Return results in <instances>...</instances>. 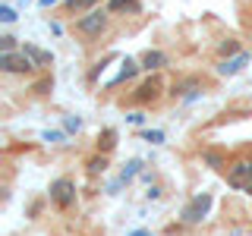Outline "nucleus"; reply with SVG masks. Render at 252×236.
<instances>
[{
  "label": "nucleus",
  "instance_id": "1",
  "mask_svg": "<svg viewBox=\"0 0 252 236\" xmlns=\"http://www.w3.org/2000/svg\"><path fill=\"white\" fill-rule=\"evenodd\" d=\"M208 211H211V192H199L183 208V214H180V217H183L186 224H202V220L208 217Z\"/></svg>",
  "mask_w": 252,
  "mask_h": 236
},
{
  "label": "nucleus",
  "instance_id": "2",
  "mask_svg": "<svg viewBox=\"0 0 252 236\" xmlns=\"http://www.w3.org/2000/svg\"><path fill=\"white\" fill-rule=\"evenodd\" d=\"M51 202L57 205V208H69V205L76 202V183L69 177H60L51 183Z\"/></svg>",
  "mask_w": 252,
  "mask_h": 236
},
{
  "label": "nucleus",
  "instance_id": "3",
  "mask_svg": "<svg viewBox=\"0 0 252 236\" xmlns=\"http://www.w3.org/2000/svg\"><path fill=\"white\" fill-rule=\"evenodd\" d=\"M0 69L3 73H32V69H38L35 63L29 60V54H16V51H3V57H0Z\"/></svg>",
  "mask_w": 252,
  "mask_h": 236
},
{
  "label": "nucleus",
  "instance_id": "4",
  "mask_svg": "<svg viewBox=\"0 0 252 236\" xmlns=\"http://www.w3.org/2000/svg\"><path fill=\"white\" fill-rule=\"evenodd\" d=\"M104 26H107V16L101 13V10H92L89 16H82V19L76 22V29L82 31V35H101Z\"/></svg>",
  "mask_w": 252,
  "mask_h": 236
},
{
  "label": "nucleus",
  "instance_id": "5",
  "mask_svg": "<svg viewBox=\"0 0 252 236\" xmlns=\"http://www.w3.org/2000/svg\"><path fill=\"white\" fill-rule=\"evenodd\" d=\"M249 54L246 51H240V54H233V57H227V60H220L218 63V76H236V73H243V69L249 66Z\"/></svg>",
  "mask_w": 252,
  "mask_h": 236
},
{
  "label": "nucleus",
  "instance_id": "6",
  "mask_svg": "<svg viewBox=\"0 0 252 236\" xmlns=\"http://www.w3.org/2000/svg\"><path fill=\"white\" fill-rule=\"evenodd\" d=\"M249 179H252V161H236L230 167V173H227V183L236 189H246Z\"/></svg>",
  "mask_w": 252,
  "mask_h": 236
},
{
  "label": "nucleus",
  "instance_id": "7",
  "mask_svg": "<svg viewBox=\"0 0 252 236\" xmlns=\"http://www.w3.org/2000/svg\"><path fill=\"white\" fill-rule=\"evenodd\" d=\"M158 94H161V79L152 76L148 82H142L139 85V91H136V101H155Z\"/></svg>",
  "mask_w": 252,
  "mask_h": 236
},
{
  "label": "nucleus",
  "instance_id": "8",
  "mask_svg": "<svg viewBox=\"0 0 252 236\" xmlns=\"http://www.w3.org/2000/svg\"><path fill=\"white\" fill-rule=\"evenodd\" d=\"M22 51H26L29 54V60L32 63H35V66H51V63H54V57H51V51H41V47H35V44H22Z\"/></svg>",
  "mask_w": 252,
  "mask_h": 236
},
{
  "label": "nucleus",
  "instance_id": "9",
  "mask_svg": "<svg viewBox=\"0 0 252 236\" xmlns=\"http://www.w3.org/2000/svg\"><path fill=\"white\" fill-rule=\"evenodd\" d=\"M139 69H142V63L129 60V57H126V60H120V73H117L114 79H110V85H120V82H126V79H132V76L139 73Z\"/></svg>",
  "mask_w": 252,
  "mask_h": 236
},
{
  "label": "nucleus",
  "instance_id": "10",
  "mask_svg": "<svg viewBox=\"0 0 252 236\" xmlns=\"http://www.w3.org/2000/svg\"><path fill=\"white\" fill-rule=\"evenodd\" d=\"M139 63H142V69H148V73H152V69H161V66H167V57H164L161 51H145Z\"/></svg>",
  "mask_w": 252,
  "mask_h": 236
},
{
  "label": "nucleus",
  "instance_id": "11",
  "mask_svg": "<svg viewBox=\"0 0 252 236\" xmlns=\"http://www.w3.org/2000/svg\"><path fill=\"white\" fill-rule=\"evenodd\" d=\"M107 10L110 13H139L142 3H139V0H110Z\"/></svg>",
  "mask_w": 252,
  "mask_h": 236
},
{
  "label": "nucleus",
  "instance_id": "12",
  "mask_svg": "<svg viewBox=\"0 0 252 236\" xmlns=\"http://www.w3.org/2000/svg\"><path fill=\"white\" fill-rule=\"evenodd\" d=\"M142 167H145V164H142L139 157H132V161H126V164H123V170H120V183H129L132 177H139V173H142Z\"/></svg>",
  "mask_w": 252,
  "mask_h": 236
},
{
  "label": "nucleus",
  "instance_id": "13",
  "mask_svg": "<svg viewBox=\"0 0 252 236\" xmlns=\"http://www.w3.org/2000/svg\"><path fill=\"white\" fill-rule=\"evenodd\" d=\"M114 145H117V132L114 129H104V136L98 139V148H101V151H110Z\"/></svg>",
  "mask_w": 252,
  "mask_h": 236
},
{
  "label": "nucleus",
  "instance_id": "14",
  "mask_svg": "<svg viewBox=\"0 0 252 236\" xmlns=\"http://www.w3.org/2000/svg\"><path fill=\"white\" fill-rule=\"evenodd\" d=\"M41 139H44V142H51V145H57V142L66 139V132H60V129H44V132H41Z\"/></svg>",
  "mask_w": 252,
  "mask_h": 236
},
{
  "label": "nucleus",
  "instance_id": "15",
  "mask_svg": "<svg viewBox=\"0 0 252 236\" xmlns=\"http://www.w3.org/2000/svg\"><path fill=\"white\" fill-rule=\"evenodd\" d=\"M104 170H107L104 154H101V157H92V161H89V173H104Z\"/></svg>",
  "mask_w": 252,
  "mask_h": 236
},
{
  "label": "nucleus",
  "instance_id": "16",
  "mask_svg": "<svg viewBox=\"0 0 252 236\" xmlns=\"http://www.w3.org/2000/svg\"><path fill=\"white\" fill-rule=\"evenodd\" d=\"M94 3H98V0H66L69 10H92Z\"/></svg>",
  "mask_w": 252,
  "mask_h": 236
},
{
  "label": "nucleus",
  "instance_id": "17",
  "mask_svg": "<svg viewBox=\"0 0 252 236\" xmlns=\"http://www.w3.org/2000/svg\"><path fill=\"white\" fill-rule=\"evenodd\" d=\"M218 51H220V54H240V44H236L233 38H227V41L218 44Z\"/></svg>",
  "mask_w": 252,
  "mask_h": 236
},
{
  "label": "nucleus",
  "instance_id": "18",
  "mask_svg": "<svg viewBox=\"0 0 252 236\" xmlns=\"http://www.w3.org/2000/svg\"><path fill=\"white\" fill-rule=\"evenodd\" d=\"M142 139H145V142H152V145H161V142H164V132H161V129H148Z\"/></svg>",
  "mask_w": 252,
  "mask_h": 236
},
{
  "label": "nucleus",
  "instance_id": "19",
  "mask_svg": "<svg viewBox=\"0 0 252 236\" xmlns=\"http://www.w3.org/2000/svg\"><path fill=\"white\" fill-rule=\"evenodd\" d=\"M63 126H66V132H79V129H82V120H79V117H66Z\"/></svg>",
  "mask_w": 252,
  "mask_h": 236
},
{
  "label": "nucleus",
  "instance_id": "20",
  "mask_svg": "<svg viewBox=\"0 0 252 236\" xmlns=\"http://www.w3.org/2000/svg\"><path fill=\"white\" fill-rule=\"evenodd\" d=\"M0 22H16V10H13V6H0Z\"/></svg>",
  "mask_w": 252,
  "mask_h": 236
},
{
  "label": "nucleus",
  "instance_id": "21",
  "mask_svg": "<svg viewBox=\"0 0 252 236\" xmlns=\"http://www.w3.org/2000/svg\"><path fill=\"white\" fill-rule=\"evenodd\" d=\"M0 44H3V51H13V47H16V38L13 35H3V38H0Z\"/></svg>",
  "mask_w": 252,
  "mask_h": 236
},
{
  "label": "nucleus",
  "instance_id": "22",
  "mask_svg": "<svg viewBox=\"0 0 252 236\" xmlns=\"http://www.w3.org/2000/svg\"><path fill=\"white\" fill-rule=\"evenodd\" d=\"M205 161H208L211 167H220V154L218 151H208V154H205Z\"/></svg>",
  "mask_w": 252,
  "mask_h": 236
},
{
  "label": "nucleus",
  "instance_id": "23",
  "mask_svg": "<svg viewBox=\"0 0 252 236\" xmlns=\"http://www.w3.org/2000/svg\"><path fill=\"white\" fill-rule=\"evenodd\" d=\"M126 120H129L132 126H142V123H145V117H142V114H129V117H126Z\"/></svg>",
  "mask_w": 252,
  "mask_h": 236
},
{
  "label": "nucleus",
  "instance_id": "24",
  "mask_svg": "<svg viewBox=\"0 0 252 236\" xmlns=\"http://www.w3.org/2000/svg\"><path fill=\"white\" fill-rule=\"evenodd\" d=\"M47 29H51L54 35H63V26H60V22H51V26H47Z\"/></svg>",
  "mask_w": 252,
  "mask_h": 236
},
{
  "label": "nucleus",
  "instance_id": "25",
  "mask_svg": "<svg viewBox=\"0 0 252 236\" xmlns=\"http://www.w3.org/2000/svg\"><path fill=\"white\" fill-rule=\"evenodd\" d=\"M57 3V0H38V6H41V10H47V6H54Z\"/></svg>",
  "mask_w": 252,
  "mask_h": 236
},
{
  "label": "nucleus",
  "instance_id": "26",
  "mask_svg": "<svg viewBox=\"0 0 252 236\" xmlns=\"http://www.w3.org/2000/svg\"><path fill=\"white\" fill-rule=\"evenodd\" d=\"M126 236H152L148 230H136V233H126Z\"/></svg>",
  "mask_w": 252,
  "mask_h": 236
},
{
  "label": "nucleus",
  "instance_id": "27",
  "mask_svg": "<svg viewBox=\"0 0 252 236\" xmlns=\"http://www.w3.org/2000/svg\"><path fill=\"white\" fill-rule=\"evenodd\" d=\"M243 192H249V195H252V179H249V183H246V189H243Z\"/></svg>",
  "mask_w": 252,
  "mask_h": 236
}]
</instances>
